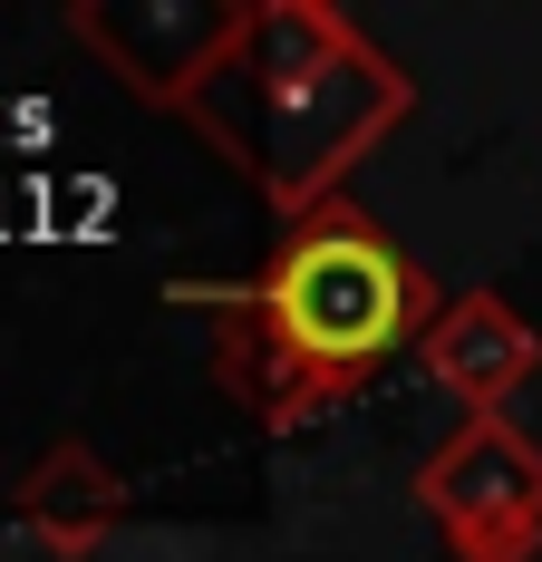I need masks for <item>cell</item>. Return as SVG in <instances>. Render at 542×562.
I'll use <instances>...</instances> for the list:
<instances>
[{
	"instance_id": "obj_3",
	"label": "cell",
	"mask_w": 542,
	"mask_h": 562,
	"mask_svg": "<svg viewBox=\"0 0 542 562\" xmlns=\"http://www.w3.org/2000/svg\"><path fill=\"white\" fill-rule=\"evenodd\" d=\"M417 505L436 514L455 562H533L542 553V447L513 417H455L417 465Z\"/></svg>"
},
{
	"instance_id": "obj_2",
	"label": "cell",
	"mask_w": 542,
	"mask_h": 562,
	"mask_svg": "<svg viewBox=\"0 0 542 562\" xmlns=\"http://www.w3.org/2000/svg\"><path fill=\"white\" fill-rule=\"evenodd\" d=\"M417 116V78L369 49L329 0H252L223 68L184 98V126L262 184L271 214L310 224L339 204V175Z\"/></svg>"
},
{
	"instance_id": "obj_5",
	"label": "cell",
	"mask_w": 542,
	"mask_h": 562,
	"mask_svg": "<svg viewBox=\"0 0 542 562\" xmlns=\"http://www.w3.org/2000/svg\"><path fill=\"white\" fill-rule=\"evenodd\" d=\"M417 369H427L465 417H504V397L533 389V369H542V330L504 301V291H445V311H436L427 339H417Z\"/></svg>"
},
{
	"instance_id": "obj_1",
	"label": "cell",
	"mask_w": 542,
	"mask_h": 562,
	"mask_svg": "<svg viewBox=\"0 0 542 562\" xmlns=\"http://www.w3.org/2000/svg\"><path fill=\"white\" fill-rule=\"evenodd\" d=\"M174 301L214 311V379L262 427H310L359 397L445 311V291L349 204L291 224L252 281H174Z\"/></svg>"
},
{
	"instance_id": "obj_4",
	"label": "cell",
	"mask_w": 542,
	"mask_h": 562,
	"mask_svg": "<svg viewBox=\"0 0 542 562\" xmlns=\"http://www.w3.org/2000/svg\"><path fill=\"white\" fill-rule=\"evenodd\" d=\"M242 20L252 10H233V0H78L68 10L78 49H98L136 98H156L174 116L223 68V49L242 40Z\"/></svg>"
},
{
	"instance_id": "obj_6",
	"label": "cell",
	"mask_w": 542,
	"mask_h": 562,
	"mask_svg": "<svg viewBox=\"0 0 542 562\" xmlns=\"http://www.w3.org/2000/svg\"><path fill=\"white\" fill-rule=\"evenodd\" d=\"M126 514V475L88 437H58L30 475H20V524L49 543V553H98Z\"/></svg>"
}]
</instances>
